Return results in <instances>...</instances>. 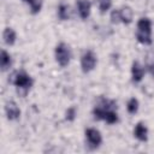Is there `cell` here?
Returning <instances> with one entry per match:
<instances>
[{
    "label": "cell",
    "instance_id": "18",
    "mask_svg": "<svg viewBox=\"0 0 154 154\" xmlns=\"http://www.w3.org/2000/svg\"><path fill=\"white\" fill-rule=\"evenodd\" d=\"M97 2H99V10L101 13H106L112 6V0H97Z\"/></svg>",
    "mask_w": 154,
    "mask_h": 154
},
{
    "label": "cell",
    "instance_id": "15",
    "mask_svg": "<svg viewBox=\"0 0 154 154\" xmlns=\"http://www.w3.org/2000/svg\"><path fill=\"white\" fill-rule=\"evenodd\" d=\"M58 17H59L61 20L69 19V17H70V11H69V6H67V5H64V4L59 5V7H58Z\"/></svg>",
    "mask_w": 154,
    "mask_h": 154
},
{
    "label": "cell",
    "instance_id": "13",
    "mask_svg": "<svg viewBox=\"0 0 154 154\" xmlns=\"http://www.w3.org/2000/svg\"><path fill=\"white\" fill-rule=\"evenodd\" d=\"M12 64V60H11V55L6 52V51H1V70L5 71L7 70Z\"/></svg>",
    "mask_w": 154,
    "mask_h": 154
},
{
    "label": "cell",
    "instance_id": "10",
    "mask_svg": "<svg viewBox=\"0 0 154 154\" xmlns=\"http://www.w3.org/2000/svg\"><path fill=\"white\" fill-rule=\"evenodd\" d=\"M147 134H148V130H147V128H146V125H144L143 123H138V124L135 126V129H134V135H135V137H136L137 140L142 141V142L147 141V137H148Z\"/></svg>",
    "mask_w": 154,
    "mask_h": 154
},
{
    "label": "cell",
    "instance_id": "3",
    "mask_svg": "<svg viewBox=\"0 0 154 154\" xmlns=\"http://www.w3.org/2000/svg\"><path fill=\"white\" fill-rule=\"evenodd\" d=\"M12 77H13V79H11V83H13L19 89H24L25 94H26V91L30 89V87L34 83L32 78L24 71H18Z\"/></svg>",
    "mask_w": 154,
    "mask_h": 154
},
{
    "label": "cell",
    "instance_id": "14",
    "mask_svg": "<svg viewBox=\"0 0 154 154\" xmlns=\"http://www.w3.org/2000/svg\"><path fill=\"white\" fill-rule=\"evenodd\" d=\"M24 2L29 4L30 5V8H31V13H38L41 11V7H42V0H23Z\"/></svg>",
    "mask_w": 154,
    "mask_h": 154
},
{
    "label": "cell",
    "instance_id": "9",
    "mask_svg": "<svg viewBox=\"0 0 154 154\" xmlns=\"http://www.w3.org/2000/svg\"><path fill=\"white\" fill-rule=\"evenodd\" d=\"M144 75V70L143 67L140 65L138 61H134L132 66H131V76H132V81L134 82H141V79L143 78Z\"/></svg>",
    "mask_w": 154,
    "mask_h": 154
},
{
    "label": "cell",
    "instance_id": "1",
    "mask_svg": "<svg viewBox=\"0 0 154 154\" xmlns=\"http://www.w3.org/2000/svg\"><path fill=\"white\" fill-rule=\"evenodd\" d=\"M114 108H117V105L114 101L102 99L101 103L93 109V114H94L95 119L105 120L108 124H114L118 122V116H117V112L114 111Z\"/></svg>",
    "mask_w": 154,
    "mask_h": 154
},
{
    "label": "cell",
    "instance_id": "2",
    "mask_svg": "<svg viewBox=\"0 0 154 154\" xmlns=\"http://www.w3.org/2000/svg\"><path fill=\"white\" fill-rule=\"evenodd\" d=\"M136 38L143 45H152V22L148 18H141L137 22Z\"/></svg>",
    "mask_w": 154,
    "mask_h": 154
},
{
    "label": "cell",
    "instance_id": "11",
    "mask_svg": "<svg viewBox=\"0 0 154 154\" xmlns=\"http://www.w3.org/2000/svg\"><path fill=\"white\" fill-rule=\"evenodd\" d=\"M120 12V22H123L124 24H130L132 22V10L129 6H123L122 8H119Z\"/></svg>",
    "mask_w": 154,
    "mask_h": 154
},
{
    "label": "cell",
    "instance_id": "6",
    "mask_svg": "<svg viewBox=\"0 0 154 154\" xmlns=\"http://www.w3.org/2000/svg\"><path fill=\"white\" fill-rule=\"evenodd\" d=\"M85 137H87V141L91 148H97L102 142L101 134L96 129H91V128L87 129L85 130Z\"/></svg>",
    "mask_w": 154,
    "mask_h": 154
},
{
    "label": "cell",
    "instance_id": "16",
    "mask_svg": "<svg viewBox=\"0 0 154 154\" xmlns=\"http://www.w3.org/2000/svg\"><path fill=\"white\" fill-rule=\"evenodd\" d=\"M146 66L149 71V73L154 77V53L153 52H149L147 54V58H146Z\"/></svg>",
    "mask_w": 154,
    "mask_h": 154
},
{
    "label": "cell",
    "instance_id": "12",
    "mask_svg": "<svg viewBox=\"0 0 154 154\" xmlns=\"http://www.w3.org/2000/svg\"><path fill=\"white\" fill-rule=\"evenodd\" d=\"M2 37H4L5 43L8 46H12L16 42V32L12 28H5V30L2 32Z\"/></svg>",
    "mask_w": 154,
    "mask_h": 154
},
{
    "label": "cell",
    "instance_id": "19",
    "mask_svg": "<svg viewBox=\"0 0 154 154\" xmlns=\"http://www.w3.org/2000/svg\"><path fill=\"white\" fill-rule=\"evenodd\" d=\"M111 22L113 24H118L120 22V12H119V8L112 11V13H111Z\"/></svg>",
    "mask_w": 154,
    "mask_h": 154
},
{
    "label": "cell",
    "instance_id": "5",
    "mask_svg": "<svg viewBox=\"0 0 154 154\" xmlns=\"http://www.w3.org/2000/svg\"><path fill=\"white\" fill-rule=\"evenodd\" d=\"M96 55L91 52V51H87L83 53V55L81 57V67H82V71L84 73L87 72H90L95 65H96Z\"/></svg>",
    "mask_w": 154,
    "mask_h": 154
},
{
    "label": "cell",
    "instance_id": "8",
    "mask_svg": "<svg viewBox=\"0 0 154 154\" xmlns=\"http://www.w3.org/2000/svg\"><path fill=\"white\" fill-rule=\"evenodd\" d=\"M90 7H91V4L88 0H77V8L82 19H87L89 17Z\"/></svg>",
    "mask_w": 154,
    "mask_h": 154
},
{
    "label": "cell",
    "instance_id": "17",
    "mask_svg": "<svg viewBox=\"0 0 154 154\" xmlns=\"http://www.w3.org/2000/svg\"><path fill=\"white\" fill-rule=\"evenodd\" d=\"M126 108H128V112H129V113L135 114V113L137 112V109H138V101H137V99L131 97V99L129 100V102H128Z\"/></svg>",
    "mask_w": 154,
    "mask_h": 154
},
{
    "label": "cell",
    "instance_id": "4",
    "mask_svg": "<svg viewBox=\"0 0 154 154\" xmlns=\"http://www.w3.org/2000/svg\"><path fill=\"white\" fill-rule=\"evenodd\" d=\"M70 59H71V51H70V47L61 42L59 43L57 47H55V60L58 61V64L61 66V67H65L67 66V64L70 63Z\"/></svg>",
    "mask_w": 154,
    "mask_h": 154
},
{
    "label": "cell",
    "instance_id": "7",
    "mask_svg": "<svg viewBox=\"0 0 154 154\" xmlns=\"http://www.w3.org/2000/svg\"><path fill=\"white\" fill-rule=\"evenodd\" d=\"M5 112H6V116L10 120H13V119H17L19 116H20V111L18 108V106L16 105V102L13 101H7L6 105H5Z\"/></svg>",
    "mask_w": 154,
    "mask_h": 154
},
{
    "label": "cell",
    "instance_id": "20",
    "mask_svg": "<svg viewBox=\"0 0 154 154\" xmlns=\"http://www.w3.org/2000/svg\"><path fill=\"white\" fill-rule=\"evenodd\" d=\"M75 116H76V109L73 107H70L66 111V119L67 120H73L75 119Z\"/></svg>",
    "mask_w": 154,
    "mask_h": 154
}]
</instances>
